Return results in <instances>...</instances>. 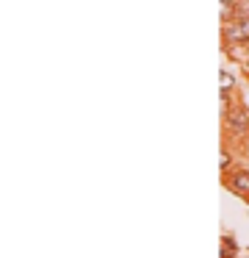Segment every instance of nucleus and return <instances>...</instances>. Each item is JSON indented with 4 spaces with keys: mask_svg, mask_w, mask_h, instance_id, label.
I'll return each instance as SVG.
<instances>
[{
    "mask_svg": "<svg viewBox=\"0 0 249 258\" xmlns=\"http://www.w3.org/2000/svg\"><path fill=\"white\" fill-rule=\"evenodd\" d=\"M230 186H232L235 191H249V175H246V172H238L235 178L230 180Z\"/></svg>",
    "mask_w": 249,
    "mask_h": 258,
    "instance_id": "3",
    "label": "nucleus"
},
{
    "mask_svg": "<svg viewBox=\"0 0 249 258\" xmlns=\"http://www.w3.org/2000/svg\"><path fill=\"white\" fill-rule=\"evenodd\" d=\"M232 86V78L227 73H221V95H227V89Z\"/></svg>",
    "mask_w": 249,
    "mask_h": 258,
    "instance_id": "5",
    "label": "nucleus"
},
{
    "mask_svg": "<svg viewBox=\"0 0 249 258\" xmlns=\"http://www.w3.org/2000/svg\"><path fill=\"white\" fill-rule=\"evenodd\" d=\"M224 36L230 42H249V17H235L224 25Z\"/></svg>",
    "mask_w": 249,
    "mask_h": 258,
    "instance_id": "1",
    "label": "nucleus"
},
{
    "mask_svg": "<svg viewBox=\"0 0 249 258\" xmlns=\"http://www.w3.org/2000/svg\"><path fill=\"white\" fill-rule=\"evenodd\" d=\"M235 3L238 0H221V20H227L232 12H235Z\"/></svg>",
    "mask_w": 249,
    "mask_h": 258,
    "instance_id": "4",
    "label": "nucleus"
},
{
    "mask_svg": "<svg viewBox=\"0 0 249 258\" xmlns=\"http://www.w3.org/2000/svg\"><path fill=\"white\" fill-rule=\"evenodd\" d=\"M227 125H230V131H235V134H243V131L249 128V111L246 108H235V111L227 114Z\"/></svg>",
    "mask_w": 249,
    "mask_h": 258,
    "instance_id": "2",
    "label": "nucleus"
}]
</instances>
